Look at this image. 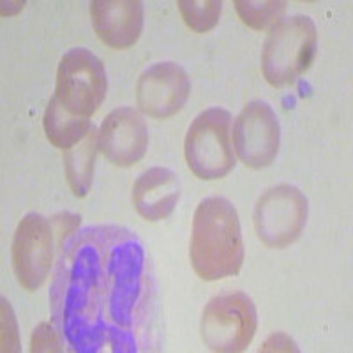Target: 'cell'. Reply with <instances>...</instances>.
<instances>
[{
	"mask_svg": "<svg viewBox=\"0 0 353 353\" xmlns=\"http://www.w3.org/2000/svg\"><path fill=\"white\" fill-rule=\"evenodd\" d=\"M182 20L193 32L205 34L212 30L221 18V0H181L179 2Z\"/></svg>",
	"mask_w": 353,
	"mask_h": 353,
	"instance_id": "obj_17",
	"label": "cell"
},
{
	"mask_svg": "<svg viewBox=\"0 0 353 353\" xmlns=\"http://www.w3.org/2000/svg\"><path fill=\"white\" fill-rule=\"evenodd\" d=\"M260 352H299L297 345L285 332H276L263 343Z\"/></svg>",
	"mask_w": 353,
	"mask_h": 353,
	"instance_id": "obj_19",
	"label": "cell"
},
{
	"mask_svg": "<svg viewBox=\"0 0 353 353\" xmlns=\"http://www.w3.org/2000/svg\"><path fill=\"white\" fill-rule=\"evenodd\" d=\"M191 94L188 72L175 62H157L141 72L137 85V103L145 115L165 121L185 105Z\"/></svg>",
	"mask_w": 353,
	"mask_h": 353,
	"instance_id": "obj_10",
	"label": "cell"
},
{
	"mask_svg": "<svg viewBox=\"0 0 353 353\" xmlns=\"http://www.w3.org/2000/svg\"><path fill=\"white\" fill-rule=\"evenodd\" d=\"M185 163L201 181H217L235 166L232 140V113L209 108L191 122L184 141Z\"/></svg>",
	"mask_w": 353,
	"mask_h": 353,
	"instance_id": "obj_4",
	"label": "cell"
},
{
	"mask_svg": "<svg viewBox=\"0 0 353 353\" xmlns=\"http://www.w3.org/2000/svg\"><path fill=\"white\" fill-rule=\"evenodd\" d=\"M12 269L18 285L36 292L48 281L55 254V232L41 214H27L18 223L12 239Z\"/></svg>",
	"mask_w": 353,
	"mask_h": 353,
	"instance_id": "obj_8",
	"label": "cell"
},
{
	"mask_svg": "<svg viewBox=\"0 0 353 353\" xmlns=\"http://www.w3.org/2000/svg\"><path fill=\"white\" fill-rule=\"evenodd\" d=\"M53 323L72 352H138L152 277L145 249L117 226L87 228L65 244L50 290Z\"/></svg>",
	"mask_w": 353,
	"mask_h": 353,
	"instance_id": "obj_1",
	"label": "cell"
},
{
	"mask_svg": "<svg viewBox=\"0 0 353 353\" xmlns=\"http://www.w3.org/2000/svg\"><path fill=\"white\" fill-rule=\"evenodd\" d=\"M43 125L50 143L61 150L71 149L72 145L83 140L87 132L94 128L90 119L71 115L53 97L44 110Z\"/></svg>",
	"mask_w": 353,
	"mask_h": 353,
	"instance_id": "obj_15",
	"label": "cell"
},
{
	"mask_svg": "<svg viewBox=\"0 0 353 353\" xmlns=\"http://www.w3.org/2000/svg\"><path fill=\"white\" fill-rule=\"evenodd\" d=\"M307 198L292 184L265 191L256 201L253 221L256 235L267 248L285 249L297 242L307 223Z\"/></svg>",
	"mask_w": 353,
	"mask_h": 353,
	"instance_id": "obj_7",
	"label": "cell"
},
{
	"mask_svg": "<svg viewBox=\"0 0 353 353\" xmlns=\"http://www.w3.org/2000/svg\"><path fill=\"white\" fill-rule=\"evenodd\" d=\"M90 18L101 43L113 50H128L143 30V4L140 0H94Z\"/></svg>",
	"mask_w": 353,
	"mask_h": 353,
	"instance_id": "obj_12",
	"label": "cell"
},
{
	"mask_svg": "<svg viewBox=\"0 0 353 353\" xmlns=\"http://www.w3.org/2000/svg\"><path fill=\"white\" fill-rule=\"evenodd\" d=\"M318 30L304 14L283 18L270 28L261 52V72L276 88L293 85L311 68L316 55Z\"/></svg>",
	"mask_w": 353,
	"mask_h": 353,
	"instance_id": "obj_3",
	"label": "cell"
},
{
	"mask_svg": "<svg viewBox=\"0 0 353 353\" xmlns=\"http://www.w3.org/2000/svg\"><path fill=\"white\" fill-rule=\"evenodd\" d=\"M256 305L242 292L221 293L210 299L201 314V339L217 353L248 350L256 334Z\"/></svg>",
	"mask_w": 353,
	"mask_h": 353,
	"instance_id": "obj_6",
	"label": "cell"
},
{
	"mask_svg": "<svg viewBox=\"0 0 353 353\" xmlns=\"http://www.w3.org/2000/svg\"><path fill=\"white\" fill-rule=\"evenodd\" d=\"M235 9H237L241 20L248 27L254 28V30H267L281 20L283 12L286 11V2H279V0H263V2L237 0Z\"/></svg>",
	"mask_w": 353,
	"mask_h": 353,
	"instance_id": "obj_16",
	"label": "cell"
},
{
	"mask_svg": "<svg viewBox=\"0 0 353 353\" xmlns=\"http://www.w3.org/2000/svg\"><path fill=\"white\" fill-rule=\"evenodd\" d=\"M108 92L103 62L85 48H72L59 62L53 99L68 113L90 119Z\"/></svg>",
	"mask_w": 353,
	"mask_h": 353,
	"instance_id": "obj_5",
	"label": "cell"
},
{
	"mask_svg": "<svg viewBox=\"0 0 353 353\" xmlns=\"http://www.w3.org/2000/svg\"><path fill=\"white\" fill-rule=\"evenodd\" d=\"M99 150V132L92 128L87 137L74 143L71 149L64 150L65 179L77 198H85L90 191L94 179V166Z\"/></svg>",
	"mask_w": 353,
	"mask_h": 353,
	"instance_id": "obj_14",
	"label": "cell"
},
{
	"mask_svg": "<svg viewBox=\"0 0 353 353\" xmlns=\"http://www.w3.org/2000/svg\"><path fill=\"white\" fill-rule=\"evenodd\" d=\"M181 198V182L173 170L154 166L141 173L132 185V205L143 219L163 221Z\"/></svg>",
	"mask_w": 353,
	"mask_h": 353,
	"instance_id": "obj_13",
	"label": "cell"
},
{
	"mask_svg": "<svg viewBox=\"0 0 353 353\" xmlns=\"http://www.w3.org/2000/svg\"><path fill=\"white\" fill-rule=\"evenodd\" d=\"M149 129L140 112L122 106L108 113L99 128V150L115 166L129 168L143 159Z\"/></svg>",
	"mask_w": 353,
	"mask_h": 353,
	"instance_id": "obj_11",
	"label": "cell"
},
{
	"mask_svg": "<svg viewBox=\"0 0 353 353\" xmlns=\"http://www.w3.org/2000/svg\"><path fill=\"white\" fill-rule=\"evenodd\" d=\"M233 149L248 168L270 166L281 145V125L276 112L263 101H251L233 124Z\"/></svg>",
	"mask_w": 353,
	"mask_h": 353,
	"instance_id": "obj_9",
	"label": "cell"
},
{
	"mask_svg": "<svg viewBox=\"0 0 353 353\" xmlns=\"http://www.w3.org/2000/svg\"><path fill=\"white\" fill-rule=\"evenodd\" d=\"M191 265L205 281L237 276L244 263V241L232 201L205 198L198 205L191 230Z\"/></svg>",
	"mask_w": 353,
	"mask_h": 353,
	"instance_id": "obj_2",
	"label": "cell"
},
{
	"mask_svg": "<svg viewBox=\"0 0 353 353\" xmlns=\"http://www.w3.org/2000/svg\"><path fill=\"white\" fill-rule=\"evenodd\" d=\"M64 350V339H62L55 323H39L32 334L30 341V352H62Z\"/></svg>",
	"mask_w": 353,
	"mask_h": 353,
	"instance_id": "obj_18",
	"label": "cell"
}]
</instances>
